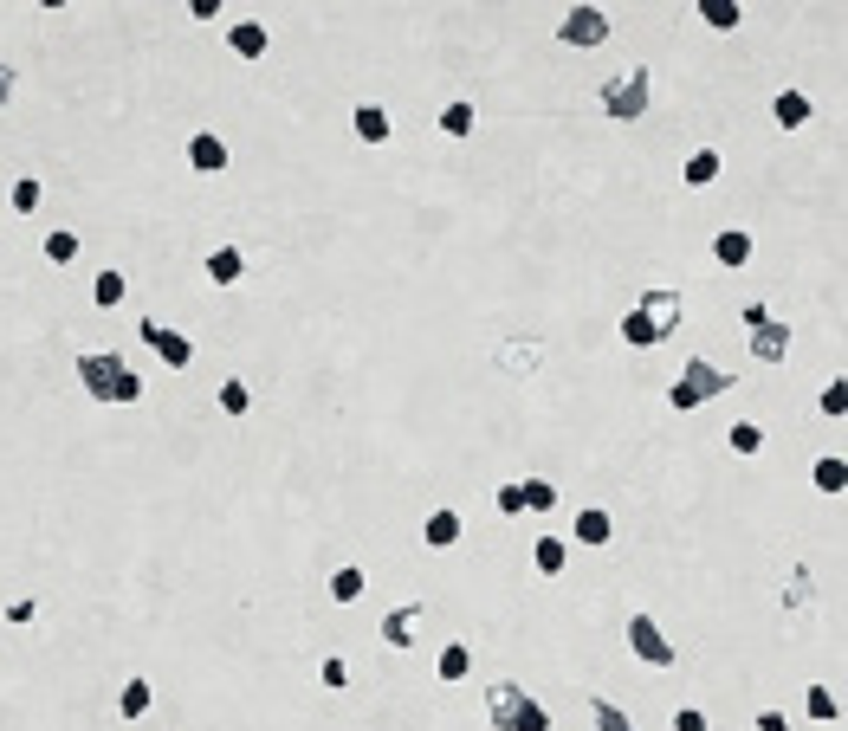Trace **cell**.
Listing matches in <instances>:
<instances>
[{"label":"cell","mask_w":848,"mask_h":731,"mask_svg":"<svg viewBox=\"0 0 848 731\" xmlns=\"http://www.w3.org/2000/svg\"><path fill=\"white\" fill-rule=\"evenodd\" d=\"M78 382H85L91 402H111V408H130L143 402V376H136L123 356H98V350H78Z\"/></svg>","instance_id":"1"},{"label":"cell","mask_w":848,"mask_h":731,"mask_svg":"<svg viewBox=\"0 0 848 731\" xmlns=\"http://www.w3.org/2000/svg\"><path fill=\"white\" fill-rule=\"evenodd\" d=\"M732 382H738V376H726V369H719L713 356H687V369H680V376L667 382V408H674V415H693V408L719 402V395H726Z\"/></svg>","instance_id":"2"},{"label":"cell","mask_w":848,"mask_h":731,"mask_svg":"<svg viewBox=\"0 0 848 731\" xmlns=\"http://www.w3.org/2000/svg\"><path fill=\"white\" fill-rule=\"evenodd\" d=\"M648 104H654V72L648 65H622V72L603 85V117H615V123L648 117Z\"/></svg>","instance_id":"3"},{"label":"cell","mask_w":848,"mask_h":731,"mask_svg":"<svg viewBox=\"0 0 848 731\" xmlns=\"http://www.w3.org/2000/svg\"><path fill=\"white\" fill-rule=\"evenodd\" d=\"M557 39H564L570 52H596L609 39V13L603 7H570L564 20H557Z\"/></svg>","instance_id":"4"},{"label":"cell","mask_w":848,"mask_h":731,"mask_svg":"<svg viewBox=\"0 0 848 731\" xmlns=\"http://www.w3.org/2000/svg\"><path fill=\"white\" fill-rule=\"evenodd\" d=\"M628 647H635L641 667H674V641L661 634L654 615H628Z\"/></svg>","instance_id":"5"},{"label":"cell","mask_w":848,"mask_h":731,"mask_svg":"<svg viewBox=\"0 0 848 731\" xmlns=\"http://www.w3.org/2000/svg\"><path fill=\"white\" fill-rule=\"evenodd\" d=\"M136 337H143V343H149V350H156L169 369H188V363H195V343H188L175 324H156V317H143V324H136Z\"/></svg>","instance_id":"6"},{"label":"cell","mask_w":848,"mask_h":731,"mask_svg":"<svg viewBox=\"0 0 848 731\" xmlns=\"http://www.w3.org/2000/svg\"><path fill=\"white\" fill-rule=\"evenodd\" d=\"M641 317H648L654 330H661V337H674V324H680V292L674 285H648V292H641V305H635Z\"/></svg>","instance_id":"7"},{"label":"cell","mask_w":848,"mask_h":731,"mask_svg":"<svg viewBox=\"0 0 848 731\" xmlns=\"http://www.w3.org/2000/svg\"><path fill=\"white\" fill-rule=\"evenodd\" d=\"M518 706H525V686H518V680L486 686V719H492V731H512L518 725Z\"/></svg>","instance_id":"8"},{"label":"cell","mask_w":848,"mask_h":731,"mask_svg":"<svg viewBox=\"0 0 848 731\" xmlns=\"http://www.w3.org/2000/svg\"><path fill=\"white\" fill-rule=\"evenodd\" d=\"M415 628H421V602H402V609H389V615H382V647L408 654V647H415Z\"/></svg>","instance_id":"9"},{"label":"cell","mask_w":848,"mask_h":731,"mask_svg":"<svg viewBox=\"0 0 848 731\" xmlns=\"http://www.w3.org/2000/svg\"><path fill=\"white\" fill-rule=\"evenodd\" d=\"M188 169H195V175H221V169H227V143H221L214 130L188 136Z\"/></svg>","instance_id":"10"},{"label":"cell","mask_w":848,"mask_h":731,"mask_svg":"<svg viewBox=\"0 0 848 731\" xmlns=\"http://www.w3.org/2000/svg\"><path fill=\"white\" fill-rule=\"evenodd\" d=\"M751 356H758V363H784V356H790V324L764 317V324L751 330Z\"/></svg>","instance_id":"11"},{"label":"cell","mask_w":848,"mask_h":731,"mask_svg":"<svg viewBox=\"0 0 848 731\" xmlns=\"http://www.w3.org/2000/svg\"><path fill=\"white\" fill-rule=\"evenodd\" d=\"M460 531H467V518L441 505V512H428V524H421V544H428V550H454Z\"/></svg>","instance_id":"12"},{"label":"cell","mask_w":848,"mask_h":731,"mask_svg":"<svg viewBox=\"0 0 848 731\" xmlns=\"http://www.w3.org/2000/svg\"><path fill=\"white\" fill-rule=\"evenodd\" d=\"M350 130H357L363 143H389V136H395V117H389L382 104H357V110H350Z\"/></svg>","instance_id":"13"},{"label":"cell","mask_w":848,"mask_h":731,"mask_svg":"<svg viewBox=\"0 0 848 731\" xmlns=\"http://www.w3.org/2000/svg\"><path fill=\"white\" fill-rule=\"evenodd\" d=\"M713 259H719L726 272H738V266L751 259V233H745V227H719V233H713Z\"/></svg>","instance_id":"14"},{"label":"cell","mask_w":848,"mask_h":731,"mask_svg":"<svg viewBox=\"0 0 848 731\" xmlns=\"http://www.w3.org/2000/svg\"><path fill=\"white\" fill-rule=\"evenodd\" d=\"M570 537H577V544H590V550H603L609 537H615V518L603 512V505H590V512H577V524H570Z\"/></svg>","instance_id":"15"},{"label":"cell","mask_w":848,"mask_h":731,"mask_svg":"<svg viewBox=\"0 0 848 731\" xmlns=\"http://www.w3.org/2000/svg\"><path fill=\"white\" fill-rule=\"evenodd\" d=\"M467 673H473V647H467V641H447L441 660H434V680H441V686H460Z\"/></svg>","instance_id":"16"},{"label":"cell","mask_w":848,"mask_h":731,"mask_svg":"<svg viewBox=\"0 0 848 731\" xmlns=\"http://www.w3.org/2000/svg\"><path fill=\"white\" fill-rule=\"evenodd\" d=\"M266 46H272V33L259 20H240L234 33H227V52H234V59H266Z\"/></svg>","instance_id":"17"},{"label":"cell","mask_w":848,"mask_h":731,"mask_svg":"<svg viewBox=\"0 0 848 731\" xmlns=\"http://www.w3.org/2000/svg\"><path fill=\"white\" fill-rule=\"evenodd\" d=\"M810 486L823 492V499H836V492H848V460H842V453H823V460L810 466Z\"/></svg>","instance_id":"18"},{"label":"cell","mask_w":848,"mask_h":731,"mask_svg":"<svg viewBox=\"0 0 848 731\" xmlns=\"http://www.w3.org/2000/svg\"><path fill=\"white\" fill-rule=\"evenodd\" d=\"M771 117H777V130H803L810 123V91H777Z\"/></svg>","instance_id":"19"},{"label":"cell","mask_w":848,"mask_h":731,"mask_svg":"<svg viewBox=\"0 0 848 731\" xmlns=\"http://www.w3.org/2000/svg\"><path fill=\"white\" fill-rule=\"evenodd\" d=\"M719 169H726V156H719V149H693L687 169H680V182H687V188H713Z\"/></svg>","instance_id":"20"},{"label":"cell","mask_w":848,"mask_h":731,"mask_svg":"<svg viewBox=\"0 0 848 731\" xmlns=\"http://www.w3.org/2000/svg\"><path fill=\"white\" fill-rule=\"evenodd\" d=\"M208 279L214 285H240L246 279V253H240V246H214V253H208Z\"/></svg>","instance_id":"21"},{"label":"cell","mask_w":848,"mask_h":731,"mask_svg":"<svg viewBox=\"0 0 848 731\" xmlns=\"http://www.w3.org/2000/svg\"><path fill=\"white\" fill-rule=\"evenodd\" d=\"M564 563H570L564 537H538V544H531V570H538V576H564Z\"/></svg>","instance_id":"22"},{"label":"cell","mask_w":848,"mask_h":731,"mask_svg":"<svg viewBox=\"0 0 848 731\" xmlns=\"http://www.w3.org/2000/svg\"><path fill=\"white\" fill-rule=\"evenodd\" d=\"M149 706H156V686H149V680H123V693H117V719H143Z\"/></svg>","instance_id":"23"},{"label":"cell","mask_w":848,"mask_h":731,"mask_svg":"<svg viewBox=\"0 0 848 731\" xmlns=\"http://www.w3.org/2000/svg\"><path fill=\"white\" fill-rule=\"evenodd\" d=\"M803 712H810L816 725H836L842 719V699L829 693V686H803Z\"/></svg>","instance_id":"24"},{"label":"cell","mask_w":848,"mask_h":731,"mask_svg":"<svg viewBox=\"0 0 848 731\" xmlns=\"http://www.w3.org/2000/svg\"><path fill=\"white\" fill-rule=\"evenodd\" d=\"M538 343H499V369H512V376H531L538 369Z\"/></svg>","instance_id":"25"},{"label":"cell","mask_w":848,"mask_h":731,"mask_svg":"<svg viewBox=\"0 0 848 731\" xmlns=\"http://www.w3.org/2000/svg\"><path fill=\"white\" fill-rule=\"evenodd\" d=\"M622 343H628V350H654V343H667V337H661V330H654L641 311H628V317H622Z\"/></svg>","instance_id":"26"},{"label":"cell","mask_w":848,"mask_h":731,"mask_svg":"<svg viewBox=\"0 0 848 731\" xmlns=\"http://www.w3.org/2000/svg\"><path fill=\"white\" fill-rule=\"evenodd\" d=\"M700 20L713 26V33H732V26L745 20V7H738V0H700Z\"/></svg>","instance_id":"27"},{"label":"cell","mask_w":848,"mask_h":731,"mask_svg":"<svg viewBox=\"0 0 848 731\" xmlns=\"http://www.w3.org/2000/svg\"><path fill=\"white\" fill-rule=\"evenodd\" d=\"M123 292H130V279H123V272H98V279H91V305H98V311L123 305Z\"/></svg>","instance_id":"28"},{"label":"cell","mask_w":848,"mask_h":731,"mask_svg":"<svg viewBox=\"0 0 848 731\" xmlns=\"http://www.w3.org/2000/svg\"><path fill=\"white\" fill-rule=\"evenodd\" d=\"M590 719H596V731H635V719H628L615 699H603V693L590 699Z\"/></svg>","instance_id":"29"},{"label":"cell","mask_w":848,"mask_h":731,"mask_svg":"<svg viewBox=\"0 0 848 731\" xmlns=\"http://www.w3.org/2000/svg\"><path fill=\"white\" fill-rule=\"evenodd\" d=\"M214 402H221V415H234V421H240L246 408H253V389H246V382H234V376H227L221 389H214Z\"/></svg>","instance_id":"30"},{"label":"cell","mask_w":848,"mask_h":731,"mask_svg":"<svg viewBox=\"0 0 848 731\" xmlns=\"http://www.w3.org/2000/svg\"><path fill=\"white\" fill-rule=\"evenodd\" d=\"M363 589H369V576H363V563H344V570H337V576H331V596H337V602H357V596H363Z\"/></svg>","instance_id":"31"},{"label":"cell","mask_w":848,"mask_h":731,"mask_svg":"<svg viewBox=\"0 0 848 731\" xmlns=\"http://www.w3.org/2000/svg\"><path fill=\"white\" fill-rule=\"evenodd\" d=\"M473 123H480V110H473L467 98H454V104L441 110V130H447V136H473Z\"/></svg>","instance_id":"32"},{"label":"cell","mask_w":848,"mask_h":731,"mask_svg":"<svg viewBox=\"0 0 848 731\" xmlns=\"http://www.w3.org/2000/svg\"><path fill=\"white\" fill-rule=\"evenodd\" d=\"M726 440H732V453H738V460L764 453V427H758V421H732V434H726Z\"/></svg>","instance_id":"33"},{"label":"cell","mask_w":848,"mask_h":731,"mask_svg":"<svg viewBox=\"0 0 848 731\" xmlns=\"http://www.w3.org/2000/svg\"><path fill=\"white\" fill-rule=\"evenodd\" d=\"M518 499H525V512H551L557 486H551V479H518Z\"/></svg>","instance_id":"34"},{"label":"cell","mask_w":848,"mask_h":731,"mask_svg":"<svg viewBox=\"0 0 848 731\" xmlns=\"http://www.w3.org/2000/svg\"><path fill=\"white\" fill-rule=\"evenodd\" d=\"M7 201H13V214H39V201H46V188H39V175H20Z\"/></svg>","instance_id":"35"},{"label":"cell","mask_w":848,"mask_h":731,"mask_svg":"<svg viewBox=\"0 0 848 731\" xmlns=\"http://www.w3.org/2000/svg\"><path fill=\"white\" fill-rule=\"evenodd\" d=\"M46 259H52V266H72V259H78V233L72 227H52L46 233Z\"/></svg>","instance_id":"36"},{"label":"cell","mask_w":848,"mask_h":731,"mask_svg":"<svg viewBox=\"0 0 848 731\" xmlns=\"http://www.w3.org/2000/svg\"><path fill=\"white\" fill-rule=\"evenodd\" d=\"M318 680L331 686V693H344V686H350V667H344V654H324V660H318Z\"/></svg>","instance_id":"37"},{"label":"cell","mask_w":848,"mask_h":731,"mask_svg":"<svg viewBox=\"0 0 848 731\" xmlns=\"http://www.w3.org/2000/svg\"><path fill=\"white\" fill-rule=\"evenodd\" d=\"M512 731H551V712H544L538 699L525 693V706H518V725H512Z\"/></svg>","instance_id":"38"},{"label":"cell","mask_w":848,"mask_h":731,"mask_svg":"<svg viewBox=\"0 0 848 731\" xmlns=\"http://www.w3.org/2000/svg\"><path fill=\"white\" fill-rule=\"evenodd\" d=\"M816 408H823V415H836V421H842V415H848V382H829V389L816 395Z\"/></svg>","instance_id":"39"},{"label":"cell","mask_w":848,"mask_h":731,"mask_svg":"<svg viewBox=\"0 0 848 731\" xmlns=\"http://www.w3.org/2000/svg\"><path fill=\"white\" fill-rule=\"evenodd\" d=\"M492 505H499L505 518H518V512H525V499H518V479H505V486L492 492Z\"/></svg>","instance_id":"40"},{"label":"cell","mask_w":848,"mask_h":731,"mask_svg":"<svg viewBox=\"0 0 848 731\" xmlns=\"http://www.w3.org/2000/svg\"><path fill=\"white\" fill-rule=\"evenodd\" d=\"M674 731H713V719H706L700 706H680L674 712Z\"/></svg>","instance_id":"41"},{"label":"cell","mask_w":848,"mask_h":731,"mask_svg":"<svg viewBox=\"0 0 848 731\" xmlns=\"http://www.w3.org/2000/svg\"><path fill=\"white\" fill-rule=\"evenodd\" d=\"M33 615H39V602H33V596H13V602H7V622H13V628H26Z\"/></svg>","instance_id":"42"},{"label":"cell","mask_w":848,"mask_h":731,"mask_svg":"<svg viewBox=\"0 0 848 731\" xmlns=\"http://www.w3.org/2000/svg\"><path fill=\"white\" fill-rule=\"evenodd\" d=\"M13 91H20V78H13V65H0V104H13Z\"/></svg>","instance_id":"43"},{"label":"cell","mask_w":848,"mask_h":731,"mask_svg":"<svg viewBox=\"0 0 848 731\" xmlns=\"http://www.w3.org/2000/svg\"><path fill=\"white\" fill-rule=\"evenodd\" d=\"M758 731H790V719L784 712H758Z\"/></svg>","instance_id":"44"}]
</instances>
